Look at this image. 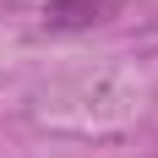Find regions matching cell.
<instances>
[{"mask_svg": "<svg viewBox=\"0 0 158 158\" xmlns=\"http://www.w3.org/2000/svg\"><path fill=\"white\" fill-rule=\"evenodd\" d=\"M120 11V0H44V27L55 33H82V27H98Z\"/></svg>", "mask_w": 158, "mask_h": 158, "instance_id": "1", "label": "cell"}]
</instances>
